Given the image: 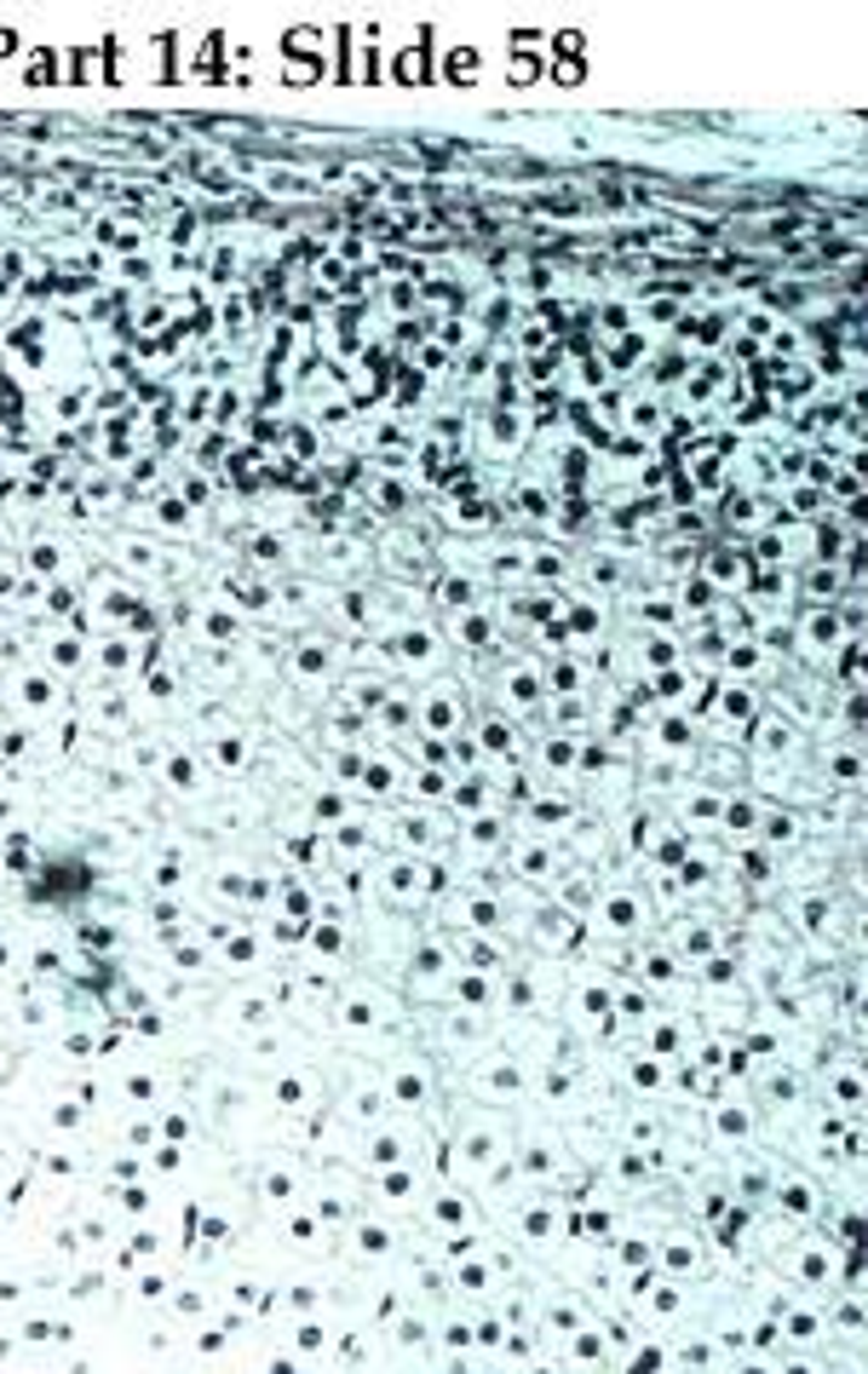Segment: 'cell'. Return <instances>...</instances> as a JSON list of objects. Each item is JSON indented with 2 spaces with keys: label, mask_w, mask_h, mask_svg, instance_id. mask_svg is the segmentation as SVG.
<instances>
[{
  "label": "cell",
  "mask_w": 868,
  "mask_h": 1374,
  "mask_svg": "<svg viewBox=\"0 0 868 1374\" xmlns=\"http://www.w3.org/2000/svg\"><path fill=\"white\" fill-rule=\"evenodd\" d=\"M110 558L127 569V576H144V581H156L167 569V552H161V541H150V535H139V541H116Z\"/></svg>",
  "instance_id": "2"
},
{
  "label": "cell",
  "mask_w": 868,
  "mask_h": 1374,
  "mask_svg": "<svg viewBox=\"0 0 868 1374\" xmlns=\"http://www.w3.org/2000/svg\"><path fill=\"white\" fill-rule=\"evenodd\" d=\"M18 696L29 701V708H52V701H58V679L47 674V667H29V674H18Z\"/></svg>",
  "instance_id": "4"
},
{
  "label": "cell",
  "mask_w": 868,
  "mask_h": 1374,
  "mask_svg": "<svg viewBox=\"0 0 868 1374\" xmlns=\"http://www.w3.org/2000/svg\"><path fill=\"white\" fill-rule=\"evenodd\" d=\"M328 633H306V639H299V650H293V674L299 679H317L322 674V667H328Z\"/></svg>",
  "instance_id": "6"
},
{
  "label": "cell",
  "mask_w": 868,
  "mask_h": 1374,
  "mask_svg": "<svg viewBox=\"0 0 868 1374\" xmlns=\"http://www.w3.org/2000/svg\"><path fill=\"white\" fill-rule=\"evenodd\" d=\"M81 656H87V639L76 627H63V633H52L47 639V661L58 667V674H70V667H81Z\"/></svg>",
  "instance_id": "3"
},
{
  "label": "cell",
  "mask_w": 868,
  "mask_h": 1374,
  "mask_svg": "<svg viewBox=\"0 0 868 1374\" xmlns=\"http://www.w3.org/2000/svg\"><path fill=\"white\" fill-rule=\"evenodd\" d=\"M23 576H36L41 587L70 581V552H63V541H52V535H36V541L23 547Z\"/></svg>",
  "instance_id": "1"
},
{
  "label": "cell",
  "mask_w": 868,
  "mask_h": 1374,
  "mask_svg": "<svg viewBox=\"0 0 868 1374\" xmlns=\"http://www.w3.org/2000/svg\"><path fill=\"white\" fill-rule=\"evenodd\" d=\"M7 547H12V535H7V524H0V569H7Z\"/></svg>",
  "instance_id": "8"
},
{
  "label": "cell",
  "mask_w": 868,
  "mask_h": 1374,
  "mask_svg": "<svg viewBox=\"0 0 868 1374\" xmlns=\"http://www.w3.org/2000/svg\"><path fill=\"white\" fill-rule=\"evenodd\" d=\"M156 478H161V460L156 455H144L139 466H132V489H156Z\"/></svg>",
  "instance_id": "7"
},
{
  "label": "cell",
  "mask_w": 868,
  "mask_h": 1374,
  "mask_svg": "<svg viewBox=\"0 0 868 1374\" xmlns=\"http://www.w3.org/2000/svg\"><path fill=\"white\" fill-rule=\"evenodd\" d=\"M248 564H253V569H282V564H288V547H282V535H271V529L248 535Z\"/></svg>",
  "instance_id": "5"
}]
</instances>
